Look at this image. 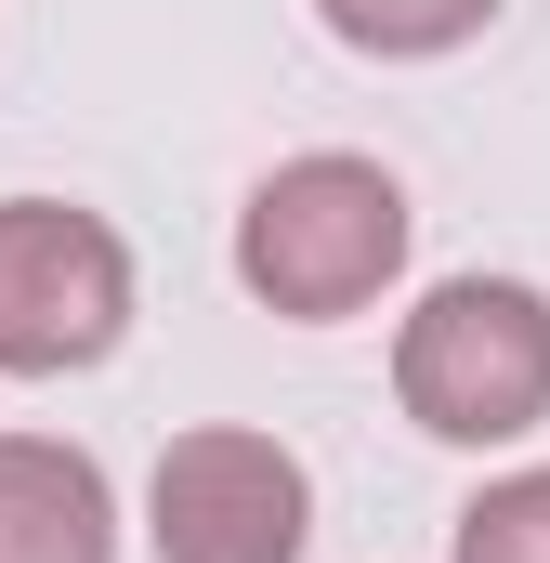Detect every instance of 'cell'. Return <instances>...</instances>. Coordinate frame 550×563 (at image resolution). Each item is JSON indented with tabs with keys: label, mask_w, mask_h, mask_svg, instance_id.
Listing matches in <instances>:
<instances>
[{
	"label": "cell",
	"mask_w": 550,
	"mask_h": 563,
	"mask_svg": "<svg viewBox=\"0 0 550 563\" xmlns=\"http://www.w3.org/2000/svg\"><path fill=\"white\" fill-rule=\"evenodd\" d=\"M446 563H550V459L472 485L459 525H446Z\"/></svg>",
	"instance_id": "cell-7"
},
{
	"label": "cell",
	"mask_w": 550,
	"mask_h": 563,
	"mask_svg": "<svg viewBox=\"0 0 550 563\" xmlns=\"http://www.w3.org/2000/svg\"><path fill=\"white\" fill-rule=\"evenodd\" d=\"M394 407L432 445H525L550 420V288L525 276H432L394 314Z\"/></svg>",
	"instance_id": "cell-2"
},
{
	"label": "cell",
	"mask_w": 550,
	"mask_h": 563,
	"mask_svg": "<svg viewBox=\"0 0 550 563\" xmlns=\"http://www.w3.org/2000/svg\"><path fill=\"white\" fill-rule=\"evenodd\" d=\"M0 563H119V485L66 432H0Z\"/></svg>",
	"instance_id": "cell-5"
},
{
	"label": "cell",
	"mask_w": 550,
	"mask_h": 563,
	"mask_svg": "<svg viewBox=\"0 0 550 563\" xmlns=\"http://www.w3.org/2000/svg\"><path fill=\"white\" fill-rule=\"evenodd\" d=\"M512 0H315V26L341 40V53H367V66H432V53H459V40H485Z\"/></svg>",
	"instance_id": "cell-6"
},
{
	"label": "cell",
	"mask_w": 550,
	"mask_h": 563,
	"mask_svg": "<svg viewBox=\"0 0 550 563\" xmlns=\"http://www.w3.org/2000/svg\"><path fill=\"white\" fill-rule=\"evenodd\" d=\"M132 236L79 197H0V380H79L132 341Z\"/></svg>",
	"instance_id": "cell-3"
},
{
	"label": "cell",
	"mask_w": 550,
	"mask_h": 563,
	"mask_svg": "<svg viewBox=\"0 0 550 563\" xmlns=\"http://www.w3.org/2000/svg\"><path fill=\"white\" fill-rule=\"evenodd\" d=\"M144 551L157 563H301L315 551V472L250 420H197L144 472Z\"/></svg>",
	"instance_id": "cell-4"
},
{
	"label": "cell",
	"mask_w": 550,
	"mask_h": 563,
	"mask_svg": "<svg viewBox=\"0 0 550 563\" xmlns=\"http://www.w3.org/2000/svg\"><path fill=\"white\" fill-rule=\"evenodd\" d=\"M407 250H419L407 184H394L381 157H354V144L275 157L263 184H250V210H237V288H250L263 314H288V328L367 314L381 288L407 276Z\"/></svg>",
	"instance_id": "cell-1"
}]
</instances>
